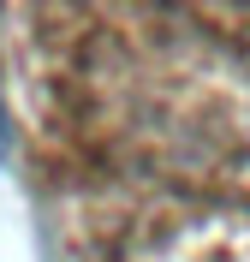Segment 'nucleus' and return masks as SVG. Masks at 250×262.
Returning <instances> with one entry per match:
<instances>
[{
    "label": "nucleus",
    "mask_w": 250,
    "mask_h": 262,
    "mask_svg": "<svg viewBox=\"0 0 250 262\" xmlns=\"http://www.w3.org/2000/svg\"><path fill=\"white\" fill-rule=\"evenodd\" d=\"M6 155H12V125H6V101H0V167H6Z\"/></svg>",
    "instance_id": "obj_1"
}]
</instances>
